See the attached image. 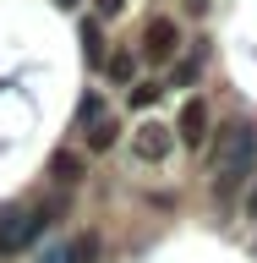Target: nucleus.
Masks as SVG:
<instances>
[{"label": "nucleus", "instance_id": "obj_5", "mask_svg": "<svg viewBox=\"0 0 257 263\" xmlns=\"http://www.w3.org/2000/svg\"><path fill=\"white\" fill-rule=\"evenodd\" d=\"M203 137H208V104H203V99H186V104H181V143L197 148Z\"/></svg>", "mask_w": 257, "mask_h": 263}, {"label": "nucleus", "instance_id": "obj_13", "mask_svg": "<svg viewBox=\"0 0 257 263\" xmlns=\"http://www.w3.org/2000/svg\"><path fill=\"white\" fill-rule=\"evenodd\" d=\"M153 99H159V88H153V82H143V88H131V104H137V110H143V104H153Z\"/></svg>", "mask_w": 257, "mask_h": 263}, {"label": "nucleus", "instance_id": "obj_11", "mask_svg": "<svg viewBox=\"0 0 257 263\" xmlns=\"http://www.w3.org/2000/svg\"><path fill=\"white\" fill-rule=\"evenodd\" d=\"M93 252H98V241H93V236H77V241L66 247V263H93Z\"/></svg>", "mask_w": 257, "mask_h": 263}, {"label": "nucleus", "instance_id": "obj_15", "mask_svg": "<svg viewBox=\"0 0 257 263\" xmlns=\"http://www.w3.org/2000/svg\"><path fill=\"white\" fill-rule=\"evenodd\" d=\"M246 214H252V219H257V186H252V197H246Z\"/></svg>", "mask_w": 257, "mask_h": 263}, {"label": "nucleus", "instance_id": "obj_12", "mask_svg": "<svg viewBox=\"0 0 257 263\" xmlns=\"http://www.w3.org/2000/svg\"><path fill=\"white\" fill-rule=\"evenodd\" d=\"M82 121H88V126H93V121H104V99H98V93H88V99H82Z\"/></svg>", "mask_w": 257, "mask_h": 263}, {"label": "nucleus", "instance_id": "obj_10", "mask_svg": "<svg viewBox=\"0 0 257 263\" xmlns=\"http://www.w3.org/2000/svg\"><path fill=\"white\" fill-rule=\"evenodd\" d=\"M115 132H121V126H115L110 115H104V121H93V132H88V154H104V148H115Z\"/></svg>", "mask_w": 257, "mask_h": 263}, {"label": "nucleus", "instance_id": "obj_7", "mask_svg": "<svg viewBox=\"0 0 257 263\" xmlns=\"http://www.w3.org/2000/svg\"><path fill=\"white\" fill-rule=\"evenodd\" d=\"M104 71H110V82H131V77H137L131 49H115V55H104Z\"/></svg>", "mask_w": 257, "mask_h": 263}, {"label": "nucleus", "instance_id": "obj_8", "mask_svg": "<svg viewBox=\"0 0 257 263\" xmlns=\"http://www.w3.org/2000/svg\"><path fill=\"white\" fill-rule=\"evenodd\" d=\"M82 55H88V66H104V33H98V22H82Z\"/></svg>", "mask_w": 257, "mask_h": 263}, {"label": "nucleus", "instance_id": "obj_2", "mask_svg": "<svg viewBox=\"0 0 257 263\" xmlns=\"http://www.w3.org/2000/svg\"><path fill=\"white\" fill-rule=\"evenodd\" d=\"M49 225H55L49 209H16V214H6V219H0V263L16 258V252H28Z\"/></svg>", "mask_w": 257, "mask_h": 263}, {"label": "nucleus", "instance_id": "obj_16", "mask_svg": "<svg viewBox=\"0 0 257 263\" xmlns=\"http://www.w3.org/2000/svg\"><path fill=\"white\" fill-rule=\"evenodd\" d=\"M55 6H77V0H55Z\"/></svg>", "mask_w": 257, "mask_h": 263}, {"label": "nucleus", "instance_id": "obj_9", "mask_svg": "<svg viewBox=\"0 0 257 263\" xmlns=\"http://www.w3.org/2000/svg\"><path fill=\"white\" fill-rule=\"evenodd\" d=\"M197 71H203V44H192V55H186V61H181L175 71H170V88H186V82H192Z\"/></svg>", "mask_w": 257, "mask_h": 263}, {"label": "nucleus", "instance_id": "obj_4", "mask_svg": "<svg viewBox=\"0 0 257 263\" xmlns=\"http://www.w3.org/2000/svg\"><path fill=\"white\" fill-rule=\"evenodd\" d=\"M175 49H181V28L170 22V16H153V22L143 28V55L148 61H170Z\"/></svg>", "mask_w": 257, "mask_h": 263}, {"label": "nucleus", "instance_id": "obj_6", "mask_svg": "<svg viewBox=\"0 0 257 263\" xmlns=\"http://www.w3.org/2000/svg\"><path fill=\"white\" fill-rule=\"evenodd\" d=\"M49 176L61 181V186H71V181L88 176V159H82V154H71V148H61V154L49 159Z\"/></svg>", "mask_w": 257, "mask_h": 263}, {"label": "nucleus", "instance_id": "obj_14", "mask_svg": "<svg viewBox=\"0 0 257 263\" xmlns=\"http://www.w3.org/2000/svg\"><path fill=\"white\" fill-rule=\"evenodd\" d=\"M93 11L110 22V16H121V11H126V0H93Z\"/></svg>", "mask_w": 257, "mask_h": 263}, {"label": "nucleus", "instance_id": "obj_3", "mask_svg": "<svg viewBox=\"0 0 257 263\" xmlns=\"http://www.w3.org/2000/svg\"><path fill=\"white\" fill-rule=\"evenodd\" d=\"M170 148H175V132H170V126H159V121L137 126V137H131V154H137L143 164H159V159H170Z\"/></svg>", "mask_w": 257, "mask_h": 263}, {"label": "nucleus", "instance_id": "obj_1", "mask_svg": "<svg viewBox=\"0 0 257 263\" xmlns=\"http://www.w3.org/2000/svg\"><path fill=\"white\" fill-rule=\"evenodd\" d=\"M208 176H213V197H219V203H230V197L257 176V126L252 121L219 126V143H213V154H208Z\"/></svg>", "mask_w": 257, "mask_h": 263}]
</instances>
